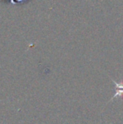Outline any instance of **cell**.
<instances>
[{
	"mask_svg": "<svg viewBox=\"0 0 123 124\" xmlns=\"http://www.w3.org/2000/svg\"><path fill=\"white\" fill-rule=\"evenodd\" d=\"M114 83L116 84V89H117L116 94V95L113 97V98H115L116 96H119V95H123V84H118L116 81H114Z\"/></svg>",
	"mask_w": 123,
	"mask_h": 124,
	"instance_id": "cell-1",
	"label": "cell"
}]
</instances>
